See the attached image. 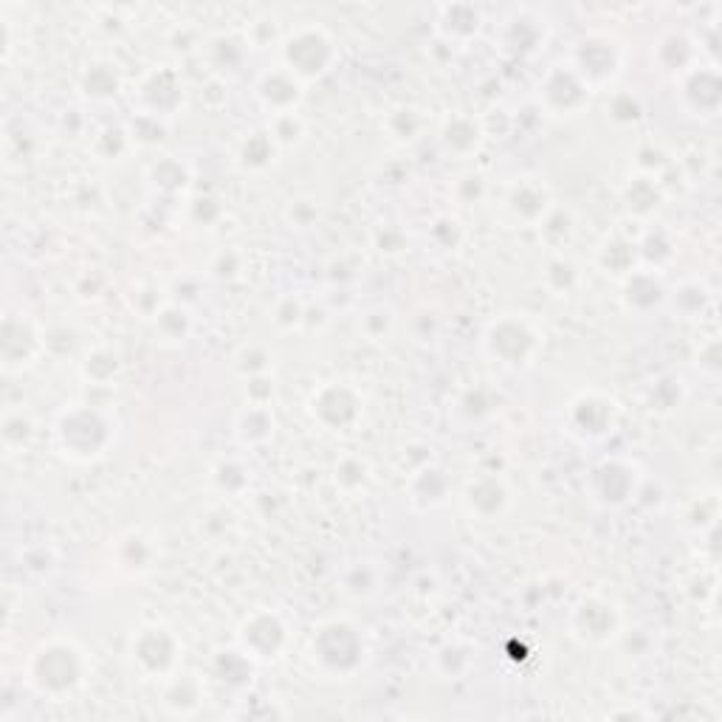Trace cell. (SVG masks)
Segmentation results:
<instances>
[{
    "instance_id": "cell-1",
    "label": "cell",
    "mask_w": 722,
    "mask_h": 722,
    "mask_svg": "<svg viewBox=\"0 0 722 722\" xmlns=\"http://www.w3.org/2000/svg\"><path fill=\"white\" fill-rule=\"evenodd\" d=\"M91 675L85 649L68 636H51L32 649L26 661V686L48 702H66L80 695Z\"/></svg>"
},
{
    "instance_id": "cell-2",
    "label": "cell",
    "mask_w": 722,
    "mask_h": 722,
    "mask_svg": "<svg viewBox=\"0 0 722 722\" xmlns=\"http://www.w3.org/2000/svg\"><path fill=\"white\" fill-rule=\"evenodd\" d=\"M116 418L96 404H71L54 418V449L77 463L100 461L116 443Z\"/></svg>"
},
{
    "instance_id": "cell-3",
    "label": "cell",
    "mask_w": 722,
    "mask_h": 722,
    "mask_svg": "<svg viewBox=\"0 0 722 722\" xmlns=\"http://www.w3.org/2000/svg\"><path fill=\"white\" fill-rule=\"evenodd\" d=\"M314 669L328 680H353L370 661V641L364 629L350 618H328L311 636Z\"/></svg>"
},
{
    "instance_id": "cell-4",
    "label": "cell",
    "mask_w": 722,
    "mask_h": 722,
    "mask_svg": "<svg viewBox=\"0 0 722 722\" xmlns=\"http://www.w3.org/2000/svg\"><path fill=\"white\" fill-rule=\"evenodd\" d=\"M545 345V334L534 319L522 314H502L486 325L480 336L482 356L502 370H528Z\"/></svg>"
},
{
    "instance_id": "cell-5",
    "label": "cell",
    "mask_w": 722,
    "mask_h": 722,
    "mask_svg": "<svg viewBox=\"0 0 722 722\" xmlns=\"http://www.w3.org/2000/svg\"><path fill=\"white\" fill-rule=\"evenodd\" d=\"M280 57V66L291 71L302 85H308V82L322 80L334 68L339 48L322 26H300L282 40Z\"/></svg>"
},
{
    "instance_id": "cell-6",
    "label": "cell",
    "mask_w": 722,
    "mask_h": 722,
    "mask_svg": "<svg viewBox=\"0 0 722 722\" xmlns=\"http://www.w3.org/2000/svg\"><path fill=\"white\" fill-rule=\"evenodd\" d=\"M568 66L587 85V91H604L621 77L624 46L607 32H590L575 43L568 57Z\"/></svg>"
},
{
    "instance_id": "cell-7",
    "label": "cell",
    "mask_w": 722,
    "mask_h": 722,
    "mask_svg": "<svg viewBox=\"0 0 722 722\" xmlns=\"http://www.w3.org/2000/svg\"><path fill=\"white\" fill-rule=\"evenodd\" d=\"M130 663L141 677L148 680H167L180 669V655H184V643L175 636L173 629L161 627V624H150V627L139 629L130 641Z\"/></svg>"
},
{
    "instance_id": "cell-8",
    "label": "cell",
    "mask_w": 722,
    "mask_h": 722,
    "mask_svg": "<svg viewBox=\"0 0 722 722\" xmlns=\"http://www.w3.org/2000/svg\"><path fill=\"white\" fill-rule=\"evenodd\" d=\"M641 489V468L627 457H604L590 468L584 491L590 502L604 511L627 509Z\"/></svg>"
},
{
    "instance_id": "cell-9",
    "label": "cell",
    "mask_w": 722,
    "mask_h": 722,
    "mask_svg": "<svg viewBox=\"0 0 722 722\" xmlns=\"http://www.w3.org/2000/svg\"><path fill=\"white\" fill-rule=\"evenodd\" d=\"M568 432L582 443H602L616 435L621 423V407L613 395L602 389H584L568 404L564 412Z\"/></svg>"
},
{
    "instance_id": "cell-10",
    "label": "cell",
    "mask_w": 722,
    "mask_h": 722,
    "mask_svg": "<svg viewBox=\"0 0 722 722\" xmlns=\"http://www.w3.org/2000/svg\"><path fill=\"white\" fill-rule=\"evenodd\" d=\"M288 643H291V629L277 609H255L234 632V647L246 652L257 666L280 661Z\"/></svg>"
},
{
    "instance_id": "cell-11",
    "label": "cell",
    "mask_w": 722,
    "mask_h": 722,
    "mask_svg": "<svg viewBox=\"0 0 722 722\" xmlns=\"http://www.w3.org/2000/svg\"><path fill=\"white\" fill-rule=\"evenodd\" d=\"M568 627L570 636L584 647H607V643L621 638V607L602 593L582 595V602L570 609Z\"/></svg>"
},
{
    "instance_id": "cell-12",
    "label": "cell",
    "mask_w": 722,
    "mask_h": 722,
    "mask_svg": "<svg viewBox=\"0 0 722 722\" xmlns=\"http://www.w3.org/2000/svg\"><path fill=\"white\" fill-rule=\"evenodd\" d=\"M311 418L319 423L322 429L345 435L353 432L364 418V395L348 382H328L314 389L308 401Z\"/></svg>"
},
{
    "instance_id": "cell-13",
    "label": "cell",
    "mask_w": 722,
    "mask_h": 722,
    "mask_svg": "<svg viewBox=\"0 0 722 722\" xmlns=\"http://www.w3.org/2000/svg\"><path fill=\"white\" fill-rule=\"evenodd\" d=\"M46 330L28 314H7L0 334V361L7 373H23L46 353Z\"/></svg>"
},
{
    "instance_id": "cell-14",
    "label": "cell",
    "mask_w": 722,
    "mask_h": 722,
    "mask_svg": "<svg viewBox=\"0 0 722 722\" xmlns=\"http://www.w3.org/2000/svg\"><path fill=\"white\" fill-rule=\"evenodd\" d=\"M554 209L548 184L536 175H520L502 193V212L520 226H539Z\"/></svg>"
},
{
    "instance_id": "cell-15",
    "label": "cell",
    "mask_w": 722,
    "mask_h": 722,
    "mask_svg": "<svg viewBox=\"0 0 722 722\" xmlns=\"http://www.w3.org/2000/svg\"><path fill=\"white\" fill-rule=\"evenodd\" d=\"M133 102H139V116L167 121L178 114L184 105V80L175 74L173 68H155L136 88Z\"/></svg>"
},
{
    "instance_id": "cell-16",
    "label": "cell",
    "mask_w": 722,
    "mask_h": 722,
    "mask_svg": "<svg viewBox=\"0 0 722 722\" xmlns=\"http://www.w3.org/2000/svg\"><path fill=\"white\" fill-rule=\"evenodd\" d=\"M590 91L573 68L554 66L539 82V105L548 110L550 116H579L587 107Z\"/></svg>"
},
{
    "instance_id": "cell-17",
    "label": "cell",
    "mask_w": 722,
    "mask_h": 722,
    "mask_svg": "<svg viewBox=\"0 0 722 722\" xmlns=\"http://www.w3.org/2000/svg\"><path fill=\"white\" fill-rule=\"evenodd\" d=\"M463 502H466V511L477 522H497L511 511L514 494H511V486L505 482V477L480 475L475 480H468Z\"/></svg>"
},
{
    "instance_id": "cell-18",
    "label": "cell",
    "mask_w": 722,
    "mask_h": 722,
    "mask_svg": "<svg viewBox=\"0 0 722 722\" xmlns=\"http://www.w3.org/2000/svg\"><path fill=\"white\" fill-rule=\"evenodd\" d=\"M255 96L263 105V110H268V116H280L300 107L302 96H305V85L291 71L275 66L266 68L255 80Z\"/></svg>"
},
{
    "instance_id": "cell-19",
    "label": "cell",
    "mask_w": 722,
    "mask_h": 722,
    "mask_svg": "<svg viewBox=\"0 0 722 722\" xmlns=\"http://www.w3.org/2000/svg\"><path fill=\"white\" fill-rule=\"evenodd\" d=\"M680 100L691 116L711 119L720 107V77L714 66H691L680 77Z\"/></svg>"
},
{
    "instance_id": "cell-20",
    "label": "cell",
    "mask_w": 722,
    "mask_h": 722,
    "mask_svg": "<svg viewBox=\"0 0 722 722\" xmlns=\"http://www.w3.org/2000/svg\"><path fill=\"white\" fill-rule=\"evenodd\" d=\"M159 556H161L159 539L141 528L125 531L114 545L116 570L130 575V579L150 573V570L155 568V562H159Z\"/></svg>"
},
{
    "instance_id": "cell-21",
    "label": "cell",
    "mask_w": 722,
    "mask_h": 722,
    "mask_svg": "<svg viewBox=\"0 0 722 722\" xmlns=\"http://www.w3.org/2000/svg\"><path fill=\"white\" fill-rule=\"evenodd\" d=\"M449 494H452V480L435 463L415 468L407 480V500L418 514H429V511L446 505Z\"/></svg>"
},
{
    "instance_id": "cell-22",
    "label": "cell",
    "mask_w": 722,
    "mask_h": 722,
    "mask_svg": "<svg viewBox=\"0 0 722 722\" xmlns=\"http://www.w3.org/2000/svg\"><path fill=\"white\" fill-rule=\"evenodd\" d=\"M663 300H666V288H663L661 271L638 266L632 275L624 277L621 302L629 314L647 316L649 311H655Z\"/></svg>"
},
{
    "instance_id": "cell-23",
    "label": "cell",
    "mask_w": 722,
    "mask_h": 722,
    "mask_svg": "<svg viewBox=\"0 0 722 722\" xmlns=\"http://www.w3.org/2000/svg\"><path fill=\"white\" fill-rule=\"evenodd\" d=\"M548 43V28L542 26V21L531 18V14H516L514 21L502 26L500 34V51L514 60H525L534 57Z\"/></svg>"
},
{
    "instance_id": "cell-24",
    "label": "cell",
    "mask_w": 722,
    "mask_h": 722,
    "mask_svg": "<svg viewBox=\"0 0 722 722\" xmlns=\"http://www.w3.org/2000/svg\"><path fill=\"white\" fill-rule=\"evenodd\" d=\"M277 418L268 404L248 401L241 412L234 415V441L243 449H260L275 441Z\"/></svg>"
},
{
    "instance_id": "cell-25",
    "label": "cell",
    "mask_w": 722,
    "mask_h": 722,
    "mask_svg": "<svg viewBox=\"0 0 722 722\" xmlns=\"http://www.w3.org/2000/svg\"><path fill=\"white\" fill-rule=\"evenodd\" d=\"M203 702V686L198 675H187V672H175L173 677L164 680V695H161V706L170 717H193L201 709Z\"/></svg>"
},
{
    "instance_id": "cell-26",
    "label": "cell",
    "mask_w": 722,
    "mask_h": 722,
    "mask_svg": "<svg viewBox=\"0 0 722 722\" xmlns=\"http://www.w3.org/2000/svg\"><path fill=\"white\" fill-rule=\"evenodd\" d=\"M482 18L475 7L457 3V7H443L441 18H438V34L452 46H463L471 37L480 34Z\"/></svg>"
},
{
    "instance_id": "cell-27",
    "label": "cell",
    "mask_w": 722,
    "mask_h": 722,
    "mask_svg": "<svg viewBox=\"0 0 722 722\" xmlns=\"http://www.w3.org/2000/svg\"><path fill=\"white\" fill-rule=\"evenodd\" d=\"M282 150L277 148L271 133L266 128L263 130H252L246 133V139L241 141V148H237V167L243 173H266L271 164L277 161Z\"/></svg>"
},
{
    "instance_id": "cell-28",
    "label": "cell",
    "mask_w": 722,
    "mask_h": 722,
    "mask_svg": "<svg viewBox=\"0 0 722 722\" xmlns=\"http://www.w3.org/2000/svg\"><path fill=\"white\" fill-rule=\"evenodd\" d=\"M663 201V187L661 180L655 175H632L627 180V187H624V207H627L629 214H636V218H649V214H655L657 207Z\"/></svg>"
},
{
    "instance_id": "cell-29",
    "label": "cell",
    "mask_w": 722,
    "mask_h": 722,
    "mask_svg": "<svg viewBox=\"0 0 722 722\" xmlns=\"http://www.w3.org/2000/svg\"><path fill=\"white\" fill-rule=\"evenodd\" d=\"M441 144L446 148V153H455V155L477 153L482 144L480 121L463 114L449 116L446 125H443L441 130Z\"/></svg>"
},
{
    "instance_id": "cell-30",
    "label": "cell",
    "mask_w": 722,
    "mask_h": 722,
    "mask_svg": "<svg viewBox=\"0 0 722 722\" xmlns=\"http://www.w3.org/2000/svg\"><path fill=\"white\" fill-rule=\"evenodd\" d=\"M432 666L443 680H461L475 666V647L466 641H446L438 647Z\"/></svg>"
},
{
    "instance_id": "cell-31",
    "label": "cell",
    "mask_w": 722,
    "mask_h": 722,
    "mask_svg": "<svg viewBox=\"0 0 722 722\" xmlns=\"http://www.w3.org/2000/svg\"><path fill=\"white\" fill-rule=\"evenodd\" d=\"M155 334L161 341H170V345H184L193 334V314H189L187 305L180 302H167L159 314L153 316Z\"/></svg>"
},
{
    "instance_id": "cell-32",
    "label": "cell",
    "mask_w": 722,
    "mask_h": 722,
    "mask_svg": "<svg viewBox=\"0 0 722 722\" xmlns=\"http://www.w3.org/2000/svg\"><path fill=\"white\" fill-rule=\"evenodd\" d=\"M80 88H82V94L91 96L94 102H107L119 94L121 80L110 62H91V66L82 71Z\"/></svg>"
},
{
    "instance_id": "cell-33",
    "label": "cell",
    "mask_w": 722,
    "mask_h": 722,
    "mask_svg": "<svg viewBox=\"0 0 722 722\" xmlns=\"http://www.w3.org/2000/svg\"><path fill=\"white\" fill-rule=\"evenodd\" d=\"M598 263L607 275L627 277L638 268V248L632 241H624V237H607L604 246L598 248Z\"/></svg>"
},
{
    "instance_id": "cell-34",
    "label": "cell",
    "mask_w": 722,
    "mask_h": 722,
    "mask_svg": "<svg viewBox=\"0 0 722 722\" xmlns=\"http://www.w3.org/2000/svg\"><path fill=\"white\" fill-rule=\"evenodd\" d=\"M119 370H121L119 356L107 348L88 350L85 359L80 361L82 379H88V382L96 384V387H110V384L119 379Z\"/></svg>"
},
{
    "instance_id": "cell-35",
    "label": "cell",
    "mask_w": 722,
    "mask_h": 722,
    "mask_svg": "<svg viewBox=\"0 0 722 722\" xmlns=\"http://www.w3.org/2000/svg\"><path fill=\"white\" fill-rule=\"evenodd\" d=\"M0 441H3L7 455H18L34 441V421L23 409H18V412L9 409L3 415V423H0Z\"/></svg>"
},
{
    "instance_id": "cell-36",
    "label": "cell",
    "mask_w": 722,
    "mask_h": 722,
    "mask_svg": "<svg viewBox=\"0 0 722 722\" xmlns=\"http://www.w3.org/2000/svg\"><path fill=\"white\" fill-rule=\"evenodd\" d=\"M266 130L271 133L275 144L280 150H291L300 148L302 141H305V133H308V125L300 116V110H288V114L271 116L266 125Z\"/></svg>"
},
{
    "instance_id": "cell-37",
    "label": "cell",
    "mask_w": 722,
    "mask_h": 722,
    "mask_svg": "<svg viewBox=\"0 0 722 722\" xmlns=\"http://www.w3.org/2000/svg\"><path fill=\"white\" fill-rule=\"evenodd\" d=\"M334 477L336 486L341 491H348V494L364 491L370 482V463L359 455H345L341 461H336Z\"/></svg>"
},
{
    "instance_id": "cell-38",
    "label": "cell",
    "mask_w": 722,
    "mask_h": 722,
    "mask_svg": "<svg viewBox=\"0 0 722 722\" xmlns=\"http://www.w3.org/2000/svg\"><path fill=\"white\" fill-rule=\"evenodd\" d=\"M341 590L350 598H370L379 593V570L370 562H353L341 573Z\"/></svg>"
},
{
    "instance_id": "cell-39",
    "label": "cell",
    "mask_w": 722,
    "mask_h": 722,
    "mask_svg": "<svg viewBox=\"0 0 722 722\" xmlns=\"http://www.w3.org/2000/svg\"><path fill=\"white\" fill-rule=\"evenodd\" d=\"M666 300L672 302L675 314L686 316V319H695L702 311V305H706V300H709V291H706V286H702L700 280H683L680 286H675L672 294H666Z\"/></svg>"
},
{
    "instance_id": "cell-40",
    "label": "cell",
    "mask_w": 722,
    "mask_h": 722,
    "mask_svg": "<svg viewBox=\"0 0 722 722\" xmlns=\"http://www.w3.org/2000/svg\"><path fill=\"white\" fill-rule=\"evenodd\" d=\"M494 409H497V401L482 387L468 389V393H463L455 404V415L461 418L463 423L486 421V418L494 415Z\"/></svg>"
},
{
    "instance_id": "cell-41",
    "label": "cell",
    "mask_w": 722,
    "mask_h": 722,
    "mask_svg": "<svg viewBox=\"0 0 722 722\" xmlns=\"http://www.w3.org/2000/svg\"><path fill=\"white\" fill-rule=\"evenodd\" d=\"M212 482L223 494H241L252 482V471L237 457H229V461H221L212 468Z\"/></svg>"
},
{
    "instance_id": "cell-42",
    "label": "cell",
    "mask_w": 722,
    "mask_h": 722,
    "mask_svg": "<svg viewBox=\"0 0 722 722\" xmlns=\"http://www.w3.org/2000/svg\"><path fill=\"white\" fill-rule=\"evenodd\" d=\"M187 178H189L187 167H184L178 159H173V155L155 161L153 170H150V180H153V187L164 189V193H178Z\"/></svg>"
},
{
    "instance_id": "cell-43",
    "label": "cell",
    "mask_w": 722,
    "mask_h": 722,
    "mask_svg": "<svg viewBox=\"0 0 722 722\" xmlns=\"http://www.w3.org/2000/svg\"><path fill=\"white\" fill-rule=\"evenodd\" d=\"M395 328V314L384 305H375V308H368L361 314L359 319V330L368 336L370 341H384Z\"/></svg>"
},
{
    "instance_id": "cell-44",
    "label": "cell",
    "mask_w": 722,
    "mask_h": 722,
    "mask_svg": "<svg viewBox=\"0 0 722 722\" xmlns=\"http://www.w3.org/2000/svg\"><path fill=\"white\" fill-rule=\"evenodd\" d=\"M575 282H579V268L570 260H564V257H554V260L548 263V268H545V286H548L554 294L564 296L568 291H573Z\"/></svg>"
},
{
    "instance_id": "cell-45",
    "label": "cell",
    "mask_w": 722,
    "mask_h": 722,
    "mask_svg": "<svg viewBox=\"0 0 722 722\" xmlns=\"http://www.w3.org/2000/svg\"><path fill=\"white\" fill-rule=\"evenodd\" d=\"M423 121L418 116V110L412 107H398L393 114L387 116V130L395 141H415L418 133H421Z\"/></svg>"
},
{
    "instance_id": "cell-46",
    "label": "cell",
    "mask_w": 722,
    "mask_h": 722,
    "mask_svg": "<svg viewBox=\"0 0 722 722\" xmlns=\"http://www.w3.org/2000/svg\"><path fill=\"white\" fill-rule=\"evenodd\" d=\"M305 319H308V311H305V305H302L300 296L286 294V296H280V300H277L275 322L280 325V328L294 330V328H300Z\"/></svg>"
},
{
    "instance_id": "cell-47",
    "label": "cell",
    "mask_w": 722,
    "mask_h": 722,
    "mask_svg": "<svg viewBox=\"0 0 722 722\" xmlns=\"http://www.w3.org/2000/svg\"><path fill=\"white\" fill-rule=\"evenodd\" d=\"M607 116L618 125H636L638 119L643 116V105L638 96L632 94H616L613 102L607 105Z\"/></svg>"
},
{
    "instance_id": "cell-48",
    "label": "cell",
    "mask_w": 722,
    "mask_h": 722,
    "mask_svg": "<svg viewBox=\"0 0 722 722\" xmlns=\"http://www.w3.org/2000/svg\"><path fill=\"white\" fill-rule=\"evenodd\" d=\"M268 353L263 348H257V345H252V348H243L241 356H237V370H241L246 379H257V375H266L268 373Z\"/></svg>"
},
{
    "instance_id": "cell-49",
    "label": "cell",
    "mask_w": 722,
    "mask_h": 722,
    "mask_svg": "<svg viewBox=\"0 0 722 722\" xmlns=\"http://www.w3.org/2000/svg\"><path fill=\"white\" fill-rule=\"evenodd\" d=\"M316 221H319V209H316L314 201L296 198V201L288 203V223H291V229H311Z\"/></svg>"
},
{
    "instance_id": "cell-50",
    "label": "cell",
    "mask_w": 722,
    "mask_h": 722,
    "mask_svg": "<svg viewBox=\"0 0 722 722\" xmlns=\"http://www.w3.org/2000/svg\"><path fill=\"white\" fill-rule=\"evenodd\" d=\"M375 246H379V252L398 255V252H404V246H407V234L395 226V223H384V226L379 229V234H375Z\"/></svg>"
}]
</instances>
